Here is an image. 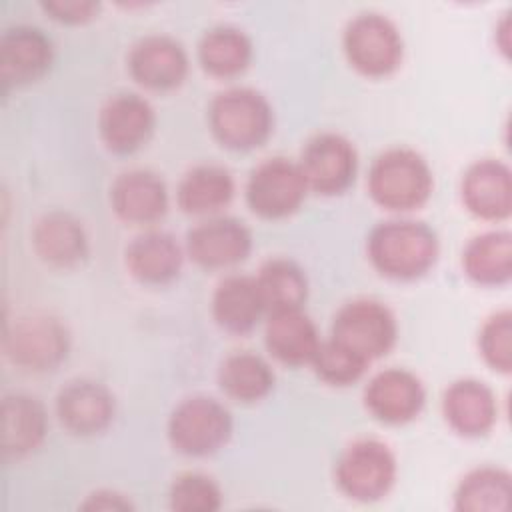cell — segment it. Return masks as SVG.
<instances>
[{"mask_svg":"<svg viewBox=\"0 0 512 512\" xmlns=\"http://www.w3.org/2000/svg\"><path fill=\"white\" fill-rule=\"evenodd\" d=\"M368 256L382 276L414 280L434 266L438 238L424 222L388 220L370 232Z\"/></svg>","mask_w":512,"mask_h":512,"instance_id":"6da1fadb","label":"cell"},{"mask_svg":"<svg viewBox=\"0 0 512 512\" xmlns=\"http://www.w3.org/2000/svg\"><path fill=\"white\" fill-rule=\"evenodd\" d=\"M428 162L410 148H390L370 166L368 190L376 204L392 212L420 208L432 194Z\"/></svg>","mask_w":512,"mask_h":512,"instance_id":"7a4b0ae2","label":"cell"},{"mask_svg":"<svg viewBox=\"0 0 512 512\" xmlns=\"http://www.w3.org/2000/svg\"><path fill=\"white\" fill-rule=\"evenodd\" d=\"M210 128L216 140L230 150H252L272 132L274 116L268 100L252 88H230L210 104Z\"/></svg>","mask_w":512,"mask_h":512,"instance_id":"3957f363","label":"cell"},{"mask_svg":"<svg viewBox=\"0 0 512 512\" xmlns=\"http://www.w3.org/2000/svg\"><path fill=\"white\" fill-rule=\"evenodd\" d=\"M232 434V416L210 396L182 400L170 414L168 438L186 456H208L220 450Z\"/></svg>","mask_w":512,"mask_h":512,"instance_id":"277c9868","label":"cell"},{"mask_svg":"<svg viewBox=\"0 0 512 512\" xmlns=\"http://www.w3.org/2000/svg\"><path fill=\"white\" fill-rule=\"evenodd\" d=\"M402 50L398 28L382 14H358L344 30L346 58L364 76L380 78L394 72L402 62Z\"/></svg>","mask_w":512,"mask_h":512,"instance_id":"5b68a950","label":"cell"},{"mask_svg":"<svg viewBox=\"0 0 512 512\" xmlns=\"http://www.w3.org/2000/svg\"><path fill=\"white\" fill-rule=\"evenodd\" d=\"M396 480L392 450L374 438L352 442L336 464L338 488L352 500L374 502L390 492Z\"/></svg>","mask_w":512,"mask_h":512,"instance_id":"8992f818","label":"cell"},{"mask_svg":"<svg viewBox=\"0 0 512 512\" xmlns=\"http://www.w3.org/2000/svg\"><path fill=\"white\" fill-rule=\"evenodd\" d=\"M394 314L378 300L358 298L344 304L332 322V338L368 364L390 352L396 342Z\"/></svg>","mask_w":512,"mask_h":512,"instance_id":"52a82bcc","label":"cell"},{"mask_svg":"<svg viewBox=\"0 0 512 512\" xmlns=\"http://www.w3.org/2000/svg\"><path fill=\"white\" fill-rule=\"evenodd\" d=\"M8 358L24 370H54L70 348L66 326L46 314L20 318L4 336Z\"/></svg>","mask_w":512,"mask_h":512,"instance_id":"ba28073f","label":"cell"},{"mask_svg":"<svg viewBox=\"0 0 512 512\" xmlns=\"http://www.w3.org/2000/svg\"><path fill=\"white\" fill-rule=\"evenodd\" d=\"M306 192L308 184L298 162L270 158L250 174L246 200L262 218H284L300 208Z\"/></svg>","mask_w":512,"mask_h":512,"instance_id":"9c48e42d","label":"cell"},{"mask_svg":"<svg viewBox=\"0 0 512 512\" xmlns=\"http://www.w3.org/2000/svg\"><path fill=\"white\" fill-rule=\"evenodd\" d=\"M298 166L308 190L332 196L344 192L354 182L358 154L348 138L324 132L306 142Z\"/></svg>","mask_w":512,"mask_h":512,"instance_id":"30bf717a","label":"cell"},{"mask_svg":"<svg viewBox=\"0 0 512 512\" xmlns=\"http://www.w3.org/2000/svg\"><path fill=\"white\" fill-rule=\"evenodd\" d=\"M426 400L424 386L416 374L404 368L378 372L364 390L368 412L384 424H406L414 420Z\"/></svg>","mask_w":512,"mask_h":512,"instance_id":"8fae6325","label":"cell"},{"mask_svg":"<svg viewBox=\"0 0 512 512\" xmlns=\"http://www.w3.org/2000/svg\"><path fill=\"white\" fill-rule=\"evenodd\" d=\"M52 64V42L36 26H12L0 38V80L4 90L42 78Z\"/></svg>","mask_w":512,"mask_h":512,"instance_id":"7c38bea8","label":"cell"},{"mask_svg":"<svg viewBox=\"0 0 512 512\" xmlns=\"http://www.w3.org/2000/svg\"><path fill=\"white\" fill-rule=\"evenodd\" d=\"M154 122V110L148 100L132 92H122L102 106L98 128L108 150L130 154L150 138Z\"/></svg>","mask_w":512,"mask_h":512,"instance_id":"4fadbf2b","label":"cell"},{"mask_svg":"<svg viewBox=\"0 0 512 512\" xmlns=\"http://www.w3.org/2000/svg\"><path fill=\"white\" fill-rule=\"evenodd\" d=\"M186 248L196 264L204 268H226L248 256L252 234L236 218H208L188 232Z\"/></svg>","mask_w":512,"mask_h":512,"instance_id":"5bb4252c","label":"cell"},{"mask_svg":"<svg viewBox=\"0 0 512 512\" xmlns=\"http://www.w3.org/2000/svg\"><path fill=\"white\" fill-rule=\"evenodd\" d=\"M130 74L150 90H172L188 74V56L182 44L164 34H150L138 40L128 56Z\"/></svg>","mask_w":512,"mask_h":512,"instance_id":"9a60e30c","label":"cell"},{"mask_svg":"<svg viewBox=\"0 0 512 512\" xmlns=\"http://www.w3.org/2000/svg\"><path fill=\"white\" fill-rule=\"evenodd\" d=\"M56 410L60 422L76 436H92L108 428L114 418V396L94 380H74L66 384L58 398Z\"/></svg>","mask_w":512,"mask_h":512,"instance_id":"2e32d148","label":"cell"},{"mask_svg":"<svg viewBox=\"0 0 512 512\" xmlns=\"http://www.w3.org/2000/svg\"><path fill=\"white\" fill-rule=\"evenodd\" d=\"M462 200L466 208L484 220H504L512 210L510 168L492 158L474 162L462 180Z\"/></svg>","mask_w":512,"mask_h":512,"instance_id":"e0dca14e","label":"cell"},{"mask_svg":"<svg viewBox=\"0 0 512 512\" xmlns=\"http://www.w3.org/2000/svg\"><path fill=\"white\" fill-rule=\"evenodd\" d=\"M110 202L118 218L130 224H152L166 214L168 190L150 170H128L110 188Z\"/></svg>","mask_w":512,"mask_h":512,"instance_id":"ac0fdd59","label":"cell"},{"mask_svg":"<svg viewBox=\"0 0 512 512\" xmlns=\"http://www.w3.org/2000/svg\"><path fill=\"white\" fill-rule=\"evenodd\" d=\"M446 422L462 436L476 438L486 434L498 416L494 392L480 380L464 378L450 384L442 398Z\"/></svg>","mask_w":512,"mask_h":512,"instance_id":"d6986e66","label":"cell"},{"mask_svg":"<svg viewBox=\"0 0 512 512\" xmlns=\"http://www.w3.org/2000/svg\"><path fill=\"white\" fill-rule=\"evenodd\" d=\"M32 244L36 254L56 268L76 266L88 254V238L82 224L62 210L48 212L36 222Z\"/></svg>","mask_w":512,"mask_h":512,"instance_id":"ffe728a7","label":"cell"},{"mask_svg":"<svg viewBox=\"0 0 512 512\" xmlns=\"http://www.w3.org/2000/svg\"><path fill=\"white\" fill-rule=\"evenodd\" d=\"M44 406L28 394H8L2 402V454L18 460L34 452L46 436Z\"/></svg>","mask_w":512,"mask_h":512,"instance_id":"44dd1931","label":"cell"},{"mask_svg":"<svg viewBox=\"0 0 512 512\" xmlns=\"http://www.w3.org/2000/svg\"><path fill=\"white\" fill-rule=\"evenodd\" d=\"M126 266L144 284H166L180 272L182 248L172 234L148 230L128 244Z\"/></svg>","mask_w":512,"mask_h":512,"instance_id":"7402d4cb","label":"cell"},{"mask_svg":"<svg viewBox=\"0 0 512 512\" xmlns=\"http://www.w3.org/2000/svg\"><path fill=\"white\" fill-rule=\"evenodd\" d=\"M320 342L314 322L302 308L270 314L266 324V348L280 362L290 366L312 362Z\"/></svg>","mask_w":512,"mask_h":512,"instance_id":"603a6c76","label":"cell"},{"mask_svg":"<svg viewBox=\"0 0 512 512\" xmlns=\"http://www.w3.org/2000/svg\"><path fill=\"white\" fill-rule=\"evenodd\" d=\"M264 312L256 278L244 274L226 276L214 290L212 314L220 328L244 334L252 330Z\"/></svg>","mask_w":512,"mask_h":512,"instance_id":"cb8c5ba5","label":"cell"},{"mask_svg":"<svg viewBox=\"0 0 512 512\" xmlns=\"http://www.w3.org/2000/svg\"><path fill=\"white\" fill-rule=\"evenodd\" d=\"M462 266L470 280L484 286L506 284L512 276V236L508 230L484 232L468 242Z\"/></svg>","mask_w":512,"mask_h":512,"instance_id":"d4e9b609","label":"cell"},{"mask_svg":"<svg viewBox=\"0 0 512 512\" xmlns=\"http://www.w3.org/2000/svg\"><path fill=\"white\" fill-rule=\"evenodd\" d=\"M234 196L230 172L216 164H200L186 172L178 186V204L188 214H214Z\"/></svg>","mask_w":512,"mask_h":512,"instance_id":"484cf974","label":"cell"},{"mask_svg":"<svg viewBox=\"0 0 512 512\" xmlns=\"http://www.w3.org/2000/svg\"><path fill=\"white\" fill-rule=\"evenodd\" d=\"M256 286L264 310L270 314L302 308L308 296V280L304 270L288 258L268 260L256 276Z\"/></svg>","mask_w":512,"mask_h":512,"instance_id":"4316f807","label":"cell"},{"mask_svg":"<svg viewBox=\"0 0 512 512\" xmlns=\"http://www.w3.org/2000/svg\"><path fill=\"white\" fill-rule=\"evenodd\" d=\"M198 58L208 74L230 78L244 72L250 64L252 42L240 28L216 26L202 36Z\"/></svg>","mask_w":512,"mask_h":512,"instance_id":"83f0119b","label":"cell"},{"mask_svg":"<svg viewBox=\"0 0 512 512\" xmlns=\"http://www.w3.org/2000/svg\"><path fill=\"white\" fill-rule=\"evenodd\" d=\"M512 496L510 474L502 468L482 466L468 472L456 492L454 508L462 512H498L508 510Z\"/></svg>","mask_w":512,"mask_h":512,"instance_id":"f1b7e54d","label":"cell"},{"mask_svg":"<svg viewBox=\"0 0 512 512\" xmlns=\"http://www.w3.org/2000/svg\"><path fill=\"white\" fill-rule=\"evenodd\" d=\"M222 390L238 402H256L264 398L274 386V372L270 364L248 350L230 354L218 372Z\"/></svg>","mask_w":512,"mask_h":512,"instance_id":"f546056e","label":"cell"},{"mask_svg":"<svg viewBox=\"0 0 512 512\" xmlns=\"http://www.w3.org/2000/svg\"><path fill=\"white\" fill-rule=\"evenodd\" d=\"M310 364L324 382L334 386H348L356 382L368 366L364 358H360L334 338L320 342Z\"/></svg>","mask_w":512,"mask_h":512,"instance_id":"4dcf8cb0","label":"cell"},{"mask_svg":"<svg viewBox=\"0 0 512 512\" xmlns=\"http://www.w3.org/2000/svg\"><path fill=\"white\" fill-rule=\"evenodd\" d=\"M170 506L178 512H214L222 506V490L210 476L188 472L174 480Z\"/></svg>","mask_w":512,"mask_h":512,"instance_id":"1f68e13d","label":"cell"},{"mask_svg":"<svg viewBox=\"0 0 512 512\" xmlns=\"http://www.w3.org/2000/svg\"><path fill=\"white\" fill-rule=\"evenodd\" d=\"M480 354L486 364L502 374H508L512 368V314L510 310H500L490 316L478 338Z\"/></svg>","mask_w":512,"mask_h":512,"instance_id":"d6a6232c","label":"cell"},{"mask_svg":"<svg viewBox=\"0 0 512 512\" xmlns=\"http://www.w3.org/2000/svg\"><path fill=\"white\" fill-rule=\"evenodd\" d=\"M40 6L46 14H50V18L64 24L88 22L100 10V4L92 0H48V2H42Z\"/></svg>","mask_w":512,"mask_h":512,"instance_id":"836d02e7","label":"cell"},{"mask_svg":"<svg viewBox=\"0 0 512 512\" xmlns=\"http://www.w3.org/2000/svg\"><path fill=\"white\" fill-rule=\"evenodd\" d=\"M84 508H130V502L116 492H98L90 496Z\"/></svg>","mask_w":512,"mask_h":512,"instance_id":"e575fe53","label":"cell"}]
</instances>
